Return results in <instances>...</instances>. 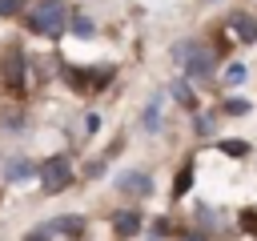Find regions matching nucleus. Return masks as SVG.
I'll use <instances>...</instances> for the list:
<instances>
[{"label":"nucleus","instance_id":"f257e3e1","mask_svg":"<svg viewBox=\"0 0 257 241\" xmlns=\"http://www.w3.org/2000/svg\"><path fill=\"white\" fill-rule=\"evenodd\" d=\"M64 24H68L64 0H36V4L28 8V28H32V32L56 36V32H64Z\"/></svg>","mask_w":257,"mask_h":241},{"label":"nucleus","instance_id":"f03ea898","mask_svg":"<svg viewBox=\"0 0 257 241\" xmlns=\"http://www.w3.org/2000/svg\"><path fill=\"white\" fill-rule=\"evenodd\" d=\"M173 56L185 64L189 76H209V72H213V52H209L205 44H197V40H181V44L173 48Z\"/></svg>","mask_w":257,"mask_h":241},{"label":"nucleus","instance_id":"7ed1b4c3","mask_svg":"<svg viewBox=\"0 0 257 241\" xmlns=\"http://www.w3.org/2000/svg\"><path fill=\"white\" fill-rule=\"evenodd\" d=\"M40 181H44L48 193L68 189V185H72V165H68V157H48V161L40 165Z\"/></svg>","mask_w":257,"mask_h":241},{"label":"nucleus","instance_id":"20e7f679","mask_svg":"<svg viewBox=\"0 0 257 241\" xmlns=\"http://www.w3.org/2000/svg\"><path fill=\"white\" fill-rule=\"evenodd\" d=\"M68 84H76L80 92H100L112 80V68H64Z\"/></svg>","mask_w":257,"mask_h":241},{"label":"nucleus","instance_id":"39448f33","mask_svg":"<svg viewBox=\"0 0 257 241\" xmlns=\"http://www.w3.org/2000/svg\"><path fill=\"white\" fill-rule=\"evenodd\" d=\"M0 72H4V84H8L12 92H24V52H20V48H8V52H4Z\"/></svg>","mask_w":257,"mask_h":241},{"label":"nucleus","instance_id":"423d86ee","mask_svg":"<svg viewBox=\"0 0 257 241\" xmlns=\"http://www.w3.org/2000/svg\"><path fill=\"white\" fill-rule=\"evenodd\" d=\"M116 185H120V193H133V197H149V189H153L149 173H124Z\"/></svg>","mask_w":257,"mask_h":241},{"label":"nucleus","instance_id":"0eeeda50","mask_svg":"<svg viewBox=\"0 0 257 241\" xmlns=\"http://www.w3.org/2000/svg\"><path fill=\"white\" fill-rule=\"evenodd\" d=\"M229 28H233V36H237L241 44H253V40H257V20H253V16H241V12H237V16H229Z\"/></svg>","mask_w":257,"mask_h":241},{"label":"nucleus","instance_id":"6e6552de","mask_svg":"<svg viewBox=\"0 0 257 241\" xmlns=\"http://www.w3.org/2000/svg\"><path fill=\"white\" fill-rule=\"evenodd\" d=\"M4 177H8V181H24V177H32V161H24V157H12V161L4 165Z\"/></svg>","mask_w":257,"mask_h":241},{"label":"nucleus","instance_id":"1a4fd4ad","mask_svg":"<svg viewBox=\"0 0 257 241\" xmlns=\"http://www.w3.org/2000/svg\"><path fill=\"white\" fill-rule=\"evenodd\" d=\"M116 233L120 237H133V233H141V213H116Z\"/></svg>","mask_w":257,"mask_h":241},{"label":"nucleus","instance_id":"9d476101","mask_svg":"<svg viewBox=\"0 0 257 241\" xmlns=\"http://www.w3.org/2000/svg\"><path fill=\"white\" fill-rule=\"evenodd\" d=\"M52 229H56V233H68V237H80V233H84V221L68 213V217H56V221H52Z\"/></svg>","mask_w":257,"mask_h":241},{"label":"nucleus","instance_id":"9b49d317","mask_svg":"<svg viewBox=\"0 0 257 241\" xmlns=\"http://www.w3.org/2000/svg\"><path fill=\"white\" fill-rule=\"evenodd\" d=\"M189 185H193V165H185V169L177 173V181H173V197H181V193H189Z\"/></svg>","mask_w":257,"mask_h":241},{"label":"nucleus","instance_id":"f8f14e48","mask_svg":"<svg viewBox=\"0 0 257 241\" xmlns=\"http://www.w3.org/2000/svg\"><path fill=\"white\" fill-rule=\"evenodd\" d=\"M157 116H161V100H149V112H145V129H149V133H157V129H161V120H157Z\"/></svg>","mask_w":257,"mask_h":241},{"label":"nucleus","instance_id":"ddd939ff","mask_svg":"<svg viewBox=\"0 0 257 241\" xmlns=\"http://www.w3.org/2000/svg\"><path fill=\"white\" fill-rule=\"evenodd\" d=\"M72 32H76V36H84V40H88V36H92V32H96V28H92V20H88V16H72Z\"/></svg>","mask_w":257,"mask_h":241},{"label":"nucleus","instance_id":"4468645a","mask_svg":"<svg viewBox=\"0 0 257 241\" xmlns=\"http://www.w3.org/2000/svg\"><path fill=\"white\" fill-rule=\"evenodd\" d=\"M173 96H177V100H181V104H185V108H193V104H197V100H193V92H189V84H185V80H177V84H173Z\"/></svg>","mask_w":257,"mask_h":241},{"label":"nucleus","instance_id":"2eb2a0df","mask_svg":"<svg viewBox=\"0 0 257 241\" xmlns=\"http://www.w3.org/2000/svg\"><path fill=\"white\" fill-rule=\"evenodd\" d=\"M221 153H225V157H245L249 145H245V141H221Z\"/></svg>","mask_w":257,"mask_h":241},{"label":"nucleus","instance_id":"dca6fc26","mask_svg":"<svg viewBox=\"0 0 257 241\" xmlns=\"http://www.w3.org/2000/svg\"><path fill=\"white\" fill-rule=\"evenodd\" d=\"M225 80H229V84H241V80H245V64H229V68H225Z\"/></svg>","mask_w":257,"mask_h":241},{"label":"nucleus","instance_id":"f3484780","mask_svg":"<svg viewBox=\"0 0 257 241\" xmlns=\"http://www.w3.org/2000/svg\"><path fill=\"white\" fill-rule=\"evenodd\" d=\"M225 112L229 116H241V112H249V100H225Z\"/></svg>","mask_w":257,"mask_h":241},{"label":"nucleus","instance_id":"a211bd4d","mask_svg":"<svg viewBox=\"0 0 257 241\" xmlns=\"http://www.w3.org/2000/svg\"><path fill=\"white\" fill-rule=\"evenodd\" d=\"M24 8V0H0V16H16Z\"/></svg>","mask_w":257,"mask_h":241},{"label":"nucleus","instance_id":"6ab92c4d","mask_svg":"<svg viewBox=\"0 0 257 241\" xmlns=\"http://www.w3.org/2000/svg\"><path fill=\"white\" fill-rule=\"evenodd\" d=\"M241 229L257 233V209H245V213H241Z\"/></svg>","mask_w":257,"mask_h":241},{"label":"nucleus","instance_id":"aec40b11","mask_svg":"<svg viewBox=\"0 0 257 241\" xmlns=\"http://www.w3.org/2000/svg\"><path fill=\"white\" fill-rule=\"evenodd\" d=\"M24 241H48V237H44V229H36V233H28Z\"/></svg>","mask_w":257,"mask_h":241},{"label":"nucleus","instance_id":"412c9836","mask_svg":"<svg viewBox=\"0 0 257 241\" xmlns=\"http://www.w3.org/2000/svg\"><path fill=\"white\" fill-rule=\"evenodd\" d=\"M181 241H209V237H201V233H185Z\"/></svg>","mask_w":257,"mask_h":241}]
</instances>
